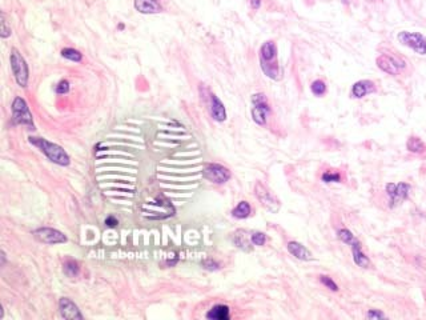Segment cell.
Instances as JSON below:
<instances>
[{
    "label": "cell",
    "instance_id": "obj_29",
    "mask_svg": "<svg viewBox=\"0 0 426 320\" xmlns=\"http://www.w3.org/2000/svg\"><path fill=\"white\" fill-rule=\"evenodd\" d=\"M68 91H69L68 80H61L59 84L56 85V92H57L59 95L68 94Z\"/></svg>",
    "mask_w": 426,
    "mask_h": 320
},
{
    "label": "cell",
    "instance_id": "obj_22",
    "mask_svg": "<svg viewBox=\"0 0 426 320\" xmlns=\"http://www.w3.org/2000/svg\"><path fill=\"white\" fill-rule=\"evenodd\" d=\"M79 271H80V267H79V263L72 259H69L64 263V273L69 277H75L79 275Z\"/></svg>",
    "mask_w": 426,
    "mask_h": 320
},
{
    "label": "cell",
    "instance_id": "obj_30",
    "mask_svg": "<svg viewBox=\"0 0 426 320\" xmlns=\"http://www.w3.org/2000/svg\"><path fill=\"white\" fill-rule=\"evenodd\" d=\"M367 318L368 319H385L386 316L378 310H371V311H368Z\"/></svg>",
    "mask_w": 426,
    "mask_h": 320
},
{
    "label": "cell",
    "instance_id": "obj_26",
    "mask_svg": "<svg viewBox=\"0 0 426 320\" xmlns=\"http://www.w3.org/2000/svg\"><path fill=\"white\" fill-rule=\"evenodd\" d=\"M320 282L322 283V284H324L326 288H329L330 291H333V292H337V291H338V286H337V283L333 280L332 277L322 275V276H320Z\"/></svg>",
    "mask_w": 426,
    "mask_h": 320
},
{
    "label": "cell",
    "instance_id": "obj_2",
    "mask_svg": "<svg viewBox=\"0 0 426 320\" xmlns=\"http://www.w3.org/2000/svg\"><path fill=\"white\" fill-rule=\"evenodd\" d=\"M30 143L35 147H38L43 154L46 155L51 162H53L55 164H59V166H68L71 163V159H69V155L64 151L60 145L55 144V143H51L48 141L47 139H43V137H35L30 136Z\"/></svg>",
    "mask_w": 426,
    "mask_h": 320
},
{
    "label": "cell",
    "instance_id": "obj_1",
    "mask_svg": "<svg viewBox=\"0 0 426 320\" xmlns=\"http://www.w3.org/2000/svg\"><path fill=\"white\" fill-rule=\"evenodd\" d=\"M260 65L263 72L273 80L281 79V69L277 60L276 43L269 40L265 42L260 48Z\"/></svg>",
    "mask_w": 426,
    "mask_h": 320
},
{
    "label": "cell",
    "instance_id": "obj_10",
    "mask_svg": "<svg viewBox=\"0 0 426 320\" xmlns=\"http://www.w3.org/2000/svg\"><path fill=\"white\" fill-rule=\"evenodd\" d=\"M377 65L379 69H382L383 72L390 73V75H398L401 69L405 68L404 60L394 58V56L389 55H379L377 58Z\"/></svg>",
    "mask_w": 426,
    "mask_h": 320
},
{
    "label": "cell",
    "instance_id": "obj_8",
    "mask_svg": "<svg viewBox=\"0 0 426 320\" xmlns=\"http://www.w3.org/2000/svg\"><path fill=\"white\" fill-rule=\"evenodd\" d=\"M398 40L405 46L412 48L413 51L420 54V55H425L426 54V38L422 34L402 31V32L398 34Z\"/></svg>",
    "mask_w": 426,
    "mask_h": 320
},
{
    "label": "cell",
    "instance_id": "obj_4",
    "mask_svg": "<svg viewBox=\"0 0 426 320\" xmlns=\"http://www.w3.org/2000/svg\"><path fill=\"white\" fill-rule=\"evenodd\" d=\"M255 195L259 199L264 208H266L269 212L277 213L281 208V203L278 200V197L269 190L265 184L261 182H257L255 186Z\"/></svg>",
    "mask_w": 426,
    "mask_h": 320
},
{
    "label": "cell",
    "instance_id": "obj_17",
    "mask_svg": "<svg viewBox=\"0 0 426 320\" xmlns=\"http://www.w3.org/2000/svg\"><path fill=\"white\" fill-rule=\"evenodd\" d=\"M286 247H288V251H289L294 257L300 259V260H312V259H313L312 252L309 251L307 247H304L303 244L298 243V242H289Z\"/></svg>",
    "mask_w": 426,
    "mask_h": 320
},
{
    "label": "cell",
    "instance_id": "obj_27",
    "mask_svg": "<svg viewBox=\"0 0 426 320\" xmlns=\"http://www.w3.org/2000/svg\"><path fill=\"white\" fill-rule=\"evenodd\" d=\"M251 242L255 244V246L261 247V246H264L265 242H266V236H265V234H263V232H253V234L251 235Z\"/></svg>",
    "mask_w": 426,
    "mask_h": 320
},
{
    "label": "cell",
    "instance_id": "obj_6",
    "mask_svg": "<svg viewBox=\"0 0 426 320\" xmlns=\"http://www.w3.org/2000/svg\"><path fill=\"white\" fill-rule=\"evenodd\" d=\"M252 103H253L252 119L255 120V123H257L259 126H264L266 123L269 112H270L266 96L264 94H255L252 96Z\"/></svg>",
    "mask_w": 426,
    "mask_h": 320
},
{
    "label": "cell",
    "instance_id": "obj_9",
    "mask_svg": "<svg viewBox=\"0 0 426 320\" xmlns=\"http://www.w3.org/2000/svg\"><path fill=\"white\" fill-rule=\"evenodd\" d=\"M34 236L35 239L44 244H59L67 242V236L63 232L55 228H48V227H43V228L34 231Z\"/></svg>",
    "mask_w": 426,
    "mask_h": 320
},
{
    "label": "cell",
    "instance_id": "obj_16",
    "mask_svg": "<svg viewBox=\"0 0 426 320\" xmlns=\"http://www.w3.org/2000/svg\"><path fill=\"white\" fill-rule=\"evenodd\" d=\"M374 83L371 80H360L354 83L352 87V96L356 99H361L367 96L368 94L374 92Z\"/></svg>",
    "mask_w": 426,
    "mask_h": 320
},
{
    "label": "cell",
    "instance_id": "obj_33",
    "mask_svg": "<svg viewBox=\"0 0 426 320\" xmlns=\"http://www.w3.org/2000/svg\"><path fill=\"white\" fill-rule=\"evenodd\" d=\"M261 1L263 0H249V3H251V7L252 9H255V11H257V9L261 7Z\"/></svg>",
    "mask_w": 426,
    "mask_h": 320
},
{
    "label": "cell",
    "instance_id": "obj_3",
    "mask_svg": "<svg viewBox=\"0 0 426 320\" xmlns=\"http://www.w3.org/2000/svg\"><path fill=\"white\" fill-rule=\"evenodd\" d=\"M9 60H11V68H12V72L15 75L17 84L23 87V88H26L27 84H28V77H30L26 59L21 56V54L17 51L16 48H12Z\"/></svg>",
    "mask_w": 426,
    "mask_h": 320
},
{
    "label": "cell",
    "instance_id": "obj_24",
    "mask_svg": "<svg viewBox=\"0 0 426 320\" xmlns=\"http://www.w3.org/2000/svg\"><path fill=\"white\" fill-rule=\"evenodd\" d=\"M311 91L312 94L316 95V96H322V95H325V92H326V84H325V81L320 80V79L319 80H315L311 85Z\"/></svg>",
    "mask_w": 426,
    "mask_h": 320
},
{
    "label": "cell",
    "instance_id": "obj_14",
    "mask_svg": "<svg viewBox=\"0 0 426 320\" xmlns=\"http://www.w3.org/2000/svg\"><path fill=\"white\" fill-rule=\"evenodd\" d=\"M135 8L141 13H159L162 7L160 0H135Z\"/></svg>",
    "mask_w": 426,
    "mask_h": 320
},
{
    "label": "cell",
    "instance_id": "obj_23",
    "mask_svg": "<svg viewBox=\"0 0 426 320\" xmlns=\"http://www.w3.org/2000/svg\"><path fill=\"white\" fill-rule=\"evenodd\" d=\"M61 56L65 58V59L71 60V62H76V63L81 62V59H83V55L75 48H64L61 51Z\"/></svg>",
    "mask_w": 426,
    "mask_h": 320
},
{
    "label": "cell",
    "instance_id": "obj_13",
    "mask_svg": "<svg viewBox=\"0 0 426 320\" xmlns=\"http://www.w3.org/2000/svg\"><path fill=\"white\" fill-rule=\"evenodd\" d=\"M349 246H350V250H352V255H353L354 263H356L358 267H361V268H368V267L371 265V260H369V257L362 252L361 243H360L357 239H354Z\"/></svg>",
    "mask_w": 426,
    "mask_h": 320
},
{
    "label": "cell",
    "instance_id": "obj_7",
    "mask_svg": "<svg viewBox=\"0 0 426 320\" xmlns=\"http://www.w3.org/2000/svg\"><path fill=\"white\" fill-rule=\"evenodd\" d=\"M203 175L207 180L212 182L214 184H224L230 179V171L226 167L217 164V163H211L207 164L203 170Z\"/></svg>",
    "mask_w": 426,
    "mask_h": 320
},
{
    "label": "cell",
    "instance_id": "obj_31",
    "mask_svg": "<svg viewBox=\"0 0 426 320\" xmlns=\"http://www.w3.org/2000/svg\"><path fill=\"white\" fill-rule=\"evenodd\" d=\"M104 223H106V226L109 227V228H115V227H117V224H119L117 219L113 218V216H108Z\"/></svg>",
    "mask_w": 426,
    "mask_h": 320
},
{
    "label": "cell",
    "instance_id": "obj_18",
    "mask_svg": "<svg viewBox=\"0 0 426 320\" xmlns=\"http://www.w3.org/2000/svg\"><path fill=\"white\" fill-rule=\"evenodd\" d=\"M229 318L230 310L225 304H216L207 314V319L211 320H228Z\"/></svg>",
    "mask_w": 426,
    "mask_h": 320
},
{
    "label": "cell",
    "instance_id": "obj_11",
    "mask_svg": "<svg viewBox=\"0 0 426 320\" xmlns=\"http://www.w3.org/2000/svg\"><path fill=\"white\" fill-rule=\"evenodd\" d=\"M410 186L406 183H389L386 184V192L390 197V207H396L404 201L409 195Z\"/></svg>",
    "mask_w": 426,
    "mask_h": 320
},
{
    "label": "cell",
    "instance_id": "obj_15",
    "mask_svg": "<svg viewBox=\"0 0 426 320\" xmlns=\"http://www.w3.org/2000/svg\"><path fill=\"white\" fill-rule=\"evenodd\" d=\"M211 115L216 122H225L226 120V111L225 107L222 104V102L216 96V95H211Z\"/></svg>",
    "mask_w": 426,
    "mask_h": 320
},
{
    "label": "cell",
    "instance_id": "obj_28",
    "mask_svg": "<svg viewBox=\"0 0 426 320\" xmlns=\"http://www.w3.org/2000/svg\"><path fill=\"white\" fill-rule=\"evenodd\" d=\"M1 38L5 39L8 38L9 35H11V28H8V26H7V20H5V15L3 12H1Z\"/></svg>",
    "mask_w": 426,
    "mask_h": 320
},
{
    "label": "cell",
    "instance_id": "obj_32",
    "mask_svg": "<svg viewBox=\"0 0 426 320\" xmlns=\"http://www.w3.org/2000/svg\"><path fill=\"white\" fill-rule=\"evenodd\" d=\"M204 267L207 269H218V267H220V265H218L216 261L207 260V261H204Z\"/></svg>",
    "mask_w": 426,
    "mask_h": 320
},
{
    "label": "cell",
    "instance_id": "obj_21",
    "mask_svg": "<svg viewBox=\"0 0 426 320\" xmlns=\"http://www.w3.org/2000/svg\"><path fill=\"white\" fill-rule=\"evenodd\" d=\"M406 148L413 154H422L425 151V144L420 137L410 136L408 139V143H406Z\"/></svg>",
    "mask_w": 426,
    "mask_h": 320
},
{
    "label": "cell",
    "instance_id": "obj_12",
    "mask_svg": "<svg viewBox=\"0 0 426 320\" xmlns=\"http://www.w3.org/2000/svg\"><path fill=\"white\" fill-rule=\"evenodd\" d=\"M60 316L64 319H83L80 310L72 300L68 298H61L59 300Z\"/></svg>",
    "mask_w": 426,
    "mask_h": 320
},
{
    "label": "cell",
    "instance_id": "obj_5",
    "mask_svg": "<svg viewBox=\"0 0 426 320\" xmlns=\"http://www.w3.org/2000/svg\"><path fill=\"white\" fill-rule=\"evenodd\" d=\"M12 119L15 124L30 126L34 128V118L30 111V107L26 100L20 96L15 98L12 103Z\"/></svg>",
    "mask_w": 426,
    "mask_h": 320
},
{
    "label": "cell",
    "instance_id": "obj_19",
    "mask_svg": "<svg viewBox=\"0 0 426 320\" xmlns=\"http://www.w3.org/2000/svg\"><path fill=\"white\" fill-rule=\"evenodd\" d=\"M251 212H252L251 204H249L248 201L243 200V201H240L239 204L234 207L233 211H232V216L236 219H247L248 216L251 215Z\"/></svg>",
    "mask_w": 426,
    "mask_h": 320
},
{
    "label": "cell",
    "instance_id": "obj_20",
    "mask_svg": "<svg viewBox=\"0 0 426 320\" xmlns=\"http://www.w3.org/2000/svg\"><path fill=\"white\" fill-rule=\"evenodd\" d=\"M233 242L237 247L244 250V251H251L252 250V246L251 243H249V240L245 238V231L243 230L236 231L233 236Z\"/></svg>",
    "mask_w": 426,
    "mask_h": 320
},
{
    "label": "cell",
    "instance_id": "obj_25",
    "mask_svg": "<svg viewBox=\"0 0 426 320\" xmlns=\"http://www.w3.org/2000/svg\"><path fill=\"white\" fill-rule=\"evenodd\" d=\"M321 180L325 182V183H337V182H340L341 180V176L336 171H326V172H324L322 176H321Z\"/></svg>",
    "mask_w": 426,
    "mask_h": 320
}]
</instances>
